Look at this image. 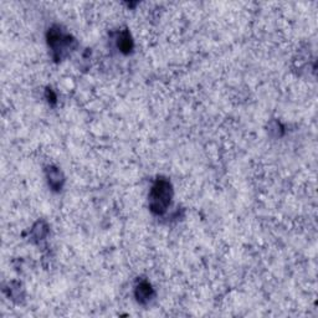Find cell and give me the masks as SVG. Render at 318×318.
<instances>
[{
    "label": "cell",
    "instance_id": "3",
    "mask_svg": "<svg viewBox=\"0 0 318 318\" xmlns=\"http://www.w3.org/2000/svg\"><path fill=\"white\" fill-rule=\"evenodd\" d=\"M153 295V288H152L151 283H148L147 281H142L140 285L136 287V298H137V301L142 304L151 301Z\"/></svg>",
    "mask_w": 318,
    "mask_h": 318
},
{
    "label": "cell",
    "instance_id": "5",
    "mask_svg": "<svg viewBox=\"0 0 318 318\" xmlns=\"http://www.w3.org/2000/svg\"><path fill=\"white\" fill-rule=\"evenodd\" d=\"M60 180H62V179H61V173L58 172V170L51 168V169H50V175H49L50 184H51L52 186H55V183H56V185H60Z\"/></svg>",
    "mask_w": 318,
    "mask_h": 318
},
{
    "label": "cell",
    "instance_id": "1",
    "mask_svg": "<svg viewBox=\"0 0 318 318\" xmlns=\"http://www.w3.org/2000/svg\"><path fill=\"white\" fill-rule=\"evenodd\" d=\"M172 185L165 179H158L152 186L151 194H149V208L152 213L157 215H162L167 212L168 207L172 200Z\"/></svg>",
    "mask_w": 318,
    "mask_h": 318
},
{
    "label": "cell",
    "instance_id": "2",
    "mask_svg": "<svg viewBox=\"0 0 318 318\" xmlns=\"http://www.w3.org/2000/svg\"><path fill=\"white\" fill-rule=\"evenodd\" d=\"M47 41H49V46H51V49L55 52H62L63 49L68 46L71 42L70 37L65 34H62L60 31V29H51L47 34Z\"/></svg>",
    "mask_w": 318,
    "mask_h": 318
},
{
    "label": "cell",
    "instance_id": "4",
    "mask_svg": "<svg viewBox=\"0 0 318 318\" xmlns=\"http://www.w3.org/2000/svg\"><path fill=\"white\" fill-rule=\"evenodd\" d=\"M118 49L124 53H128V52L132 51L133 41H132V37H131L130 34H128V31H124V33H122L121 36H119Z\"/></svg>",
    "mask_w": 318,
    "mask_h": 318
}]
</instances>
